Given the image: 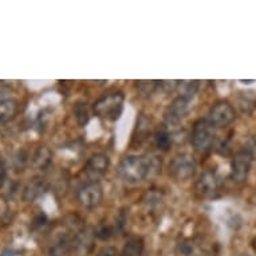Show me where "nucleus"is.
<instances>
[{"label":"nucleus","instance_id":"1","mask_svg":"<svg viewBox=\"0 0 256 256\" xmlns=\"http://www.w3.org/2000/svg\"><path fill=\"white\" fill-rule=\"evenodd\" d=\"M150 161L140 156H128L118 165V174L122 180L136 184L146 178L150 172Z\"/></svg>","mask_w":256,"mask_h":256},{"label":"nucleus","instance_id":"2","mask_svg":"<svg viewBox=\"0 0 256 256\" xmlns=\"http://www.w3.org/2000/svg\"><path fill=\"white\" fill-rule=\"evenodd\" d=\"M124 101L125 97L121 92L105 94L94 104V113L105 121H117L124 110Z\"/></svg>","mask_w":256,"mask_h":256},{"label":"nucleus","instance_id":"3","mask_svg":"<svg viewBox=\"0 0 256 256\" xmlns=\"http://www.w3.org/2000/svg\"><path fill=\"white\" fill-rule=\"evenodd\" d=\"M214 141V126L210 125L208 120H198L194 126V130L190 134V144L196 152L206 153L210 149Z\"/></svg>","mask_w":256,"mask_h":256},{"label":"nucleus","instance_id":"4","mask_svg":"<svg viewBox=\"0 0 256 256\" xmlns=\"http://www.w3.org/2000/svg\"><path fill=\"white\" fill-rule=\"evenodd\" d=\"M196 172V161L188 153L174 156L169 164V173L173 178L178 181L188 180Z\"/></svg>","mask_w":256,"mask_h":256},{"label":"nucleus","instance_id":"5","mask_svg":"<svg viewBox=\"0 0 256 256\" xmlns=\"http://www.w3.org/2000/svg\"><path fill=\"white\" fill-rule=\"evenodd\" d=\"M236 117V112L234 106L227 101H220L214 104L210 109L208 113V122L214 128L222 129V128H227L230 124L234 122Z\"/></svg>","mask_w":256,"mask_h":256},{"label":"nucleus","instance_id":"6","mask_svg":"<svg viewBox=\"0 0 256 256\" xmlns=\"http://www.w3.org/2000/svg\"><path fill=\"white\" fill-rule=\"evenodd\" d=\"M102 198H104V189H102L101 184L96 180L88 181L76 192V198H78L80 204L88 210H92L100 206Z\"/></svg>","mask_w":256,"mask_h":256},{"label":"nucleus","instance_id":"7","mask_svg":"<svg viewBox=\"0 0 256 256\" xmlns=\"http://www.w3.org/2000/svg\"><path fill=\"white\" fill-rule=\"evenodd\" d=\"M254 154L250 149H242L231 161V178L235 182H244L251 170Z\"/></svg>","mask_w":256,"mask_h":256},{"label":"nucleus","instance_id":"8","mask_svg":"<svg viewBox=\"0 0 256 256\" xmlns=\"http://www.w3.org/2000/svg\"><path fill=\"white\" fill-rule=\"evenodd\" d=\"M192 100H194V98L178 96V97L170 104L168 110H166V113H165V120H166L169 124H178V122L188 114L189 109H190V102H192Z\"/></svg>","mask_w":256,"mask_h":256},{"label":"nucleus","instance_id":"9","mask_svg":"<svg viewBox=\"0 0 256 256\" xmlns=\"http://www.w3.org/2000/svg\"><path fill=\"white\" fill-rule=\"evenodd\" d=\"M218 185L220 182H218V176L210 170H206L198 177V182H196V190L202 198H212L218 194Z\"/></svg>","mask_w":256,"mask_h":256},{"label":"nucleus","instance_id":"10","mask_svg":"<svg viewBox=\"0 0 256 256\" xmlns=\"http://www.w3.org/2000/svg\"><path fill=\"white\" fill-rule=\"evenodd\" d=\"M110 166V158L104 153L92 154L86 162V172L92 177H100L108 172Z\"/></svg>","mask_w":256,"mask_h":256},{"label":"nucleus","instance_id":"11","mask_svg":"<svg viewBox=\"0 0 256 256\" xmlns=\"http://www.w3.org/2000/svg\"><path fill=\"white\" fill-rule=\"evenodd\" d=\"M19 112V104L14 98H0V125L12 121Z\"/></svg>","mask_w":256,"mask_h":256},{"label":"nucleus","instance_id":"12","mask_svg":"<svg viewBox=\"0 0 256 256\" xmlns=\"http://www.w3.org/2000/svg\"><path fill=\"white\" fill-rule=\"evenodd\" d=\"M92 234L88 230H82L76 235L72 242V248L76 250V254L86 255L92 250Z\"/></svg>","mask_w":256,"mask_h":256},{"label":"nucleus","instance_id":"13","mask_svg":"<svg viewBox=\"0 0 256 256\" xmlns=\"http://www.w3.org/2000/svg\"><path fill=\"white\" fill-rule=\"evenodd\" d=\"M152 130V122L148 117H145L144 114H141L137 120V125H136V132L133 140H138V144L145 141L148 134H150Z\"/></svg>","mask_w":256,"mask_h":256},{"label":"nucleus","instance_id":"14","mask_svg":"<svg viewBox=\"0 0 256 256\" xmlns=\"http://www.w3.org/2000/svg\"><path fill=\"white\" fill-rule=\"evenodd\" d=\"M144 243L140 238H132L126 242L125 247L122 250V256H141Z\"/></svg>","mask_w":256,"mask_h":256},{"label":"nucleus","instance_id":"15","mask_svg":"<svg viewBox=\"0 0 256 256\" xmlns=\"http://www.w3.org/2000/svg\"><path fill=\"white\" fill-rule=\"evenodd\" d=\"M180 86V92L182 97H189V98H194L196 92H198V80H185V82H180L178 84Z\"/></svg>","mask_w":256,"mask_h":256},{"label":"nucleus","instance_id":"16","mask_svg":"<svg viewBox=\"0 0 256 256\" xmlns=\"http://www.w3.org/2000/svg\"><path fill=\"white\" fill-rule=\"evenodd\" d=\"M74 114H76V121H78L80 126H84L88 122L90 114H88L86 104H76V106L74 108Z\"/></svg>","mask_w":256,"mask_h":256},{"label":"nucleus","instance_id":"17","mask_svg":"<svg viewBox=\"0 0 256 256\" xmlns=\"http://www.w3.org/2000/svg\"><path fill=\"white\" fill-rule=\"evenodd\" d=\"M156 145L161 150H168L170 145H172V140H170V136H169L168 132L160 130L156 134Z\"/></svg>","mask_w":256,"mask_h":256},{"label":"nucleus","instance_id":"18","mask_svg":"<svg viewBox=\"0 0 256 256\" xmlns=\"http://www.w3.org/2000/svg\"><path fill=\"white\" fill-rule=\"evenodd\" d=\"M113 235L114 230L112 227H109V226H104V227H101L97 232H96V236L101 240H109Z\"/></svg>","mask_w":256,"mask_h":256},{"label":"nucleus","instance_id":"19","mask_svg":"<svg viewBox=\"0 0 256 256\" xmlns=\"http://www.w3.org/2000/svg\"><path fill=\"white\" fill-rule=\"evenodd\" d=\"M97 256H118V252L113 247H104L102 250H100Z\"/></svg>","mask_w":256,"mask_h":256},{"label":"nucleus","instance_id":"20","mask_svg":"<svg viewBox=\"0 0 256 256\" xmlns=\"http://www.w3.org/2000/svg\"><path fill=\"white\" fill-rule=\"evenodd\" d=\"M6 176H7V170H6V165L3 160L0 158V186L4 184Z\"/></svg>","mask_w":256,"mask_h":256},{"label":"nucleus","instance_id":"21","mask_svg":"<svg viewBox=\"0 0 256 256\" xmlns=\"http://www.w3.org/2000/svg\"><path fill=\"white\" fill-rule=\"evenodd\" d=\"M192 250H194V248H192V246L188 243L180 244V247H178V251H180L182 255H189V254L192 252Z\"/></svg>","mask_w":256,"mask_h":256},{"label":"nucleus","instance_id":"22","mask_svg":"<svg viewBox=\"0 0 256 256\" xmlns=\"http://www.w3.org/2000/svg\"><path fill=\"white\" fill-rule=\"evenodd\" d=\"M2 256H15V255H14L12 252H4Z\"/></svg>","mask_w":256,"mask_h":256},{"label":"nucleus","instance_id":"23","mask_svg":"<svg viewBox=\"0 0 256 256\" xmlns=\"http://www.w3.org/2000/svg\"><path fill=\"white\" fill-rule=\"evenodd\" d=\"M254 248H255V251H256V239L254 240Z\"/></svg>","mask_w":256,"mask_h":256},{"label":"nucleus","instance_id":"24","mask_svg":"<svg viewBox=\"0 0 256 256\" xmlns=\"http://www.w3.org/2000/svg\"><path fill=\"white\" fill-rule=\"evenodd\" d=\"M240 256H247V255H240Z\"/></svg>","mask_w":256,"mask_h":256}]
</instances>
